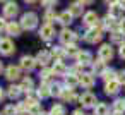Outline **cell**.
Here are the masks:
<instances>
[{
    "mask_svg": "<svg viewBox=\"0 0 125 115\" xmlns=\"http://www.w3.org/2000/svg\"><path fill=\"white\" fill-rule=\"evenodd\" d=\"M72 21H74V17H72V14L69 12V11H63V12H60L58 14V23L62 24V26H70L72 24Z\"/></svg>",
    "mask_w": 125,
    "mask_h": 115,
    "instance_id": "obj_23",
    "label": "cell"
},
{
    "mask_svg": "<svg viewBox=\"0 0 125 115\" xmlns=\"http://www.w3.org/2000/svg\"><path fill=\"white\" fill-rule=\"evenodd\" d=\"M79 84H81L82 88H86V89L93 88V86L96 84V79H94L93 72H81V74H79Z\"/></svg>",
    "mask_w": 125,
    "mask_h": 115,
    "instance_id": "obj_10",
    "label": "cell"
},
{
    "mask_svg": "<svg viewBox=\"0 0 125 115\" xmlns=\"http://www.w3.org/2000/svg\"><path fill=\"white\" fill-rule=\"evenodd\" d=\"M113 115H125V113H120V112H115Z\"/></svg>",
    "mask_w": 125,
    "mask_h": 115,
    "instance_id": "obj_51",
    "label": "cell"
},
{
    "mask_svg": "<svg viewBox=\"0 0 125 115\" xmlns=\"http://www.w3.org/2000/svg\"><path fill=\"white\" fill-rule=\"evenodd\" d=\"M7 21H5V17H0V31H5V28H7Z\"/></svg>",
    "mask_w": 125,
    "mask_h": 115,
    "instance_id": "obj_43",
    "label": "cell"
},
{
    "mask_svg": "<svg viewBox=\"0 0 125 115\" xmlns=\"http://www.w3.org/2000/svg\"><path fill=\"white\" fill-rule=\"evenodd\" d=\"M75 62L79 64V65H91L93 64V55H91V52H79L77 53V57H75Z\"/></svg>",
    "mask_w": 125,
    "mask_h": 115,
    "instance_id": "obj_17",
    "label": "cell"
},
{
    "mask_svg": "<svg viewBox=\"0 0 125 115\" xmlns=\"http://www.w3.org/2000/svg\"><path fill=\"white\" fill-rule=\"evenodd\" d=\"M110 40H111V43H115V45H123V43H125V33L120 31V29H113V31L110 33Z\"/></svg>",
    "mask_w": 125,
    "mask_h": 115,
    "instance_id": "obj_20",
    "label": "cell"
},
{
    "mask_svg": "<svg viewBox=\"0 0 125 115\" xmlns=\"http://www.w3.org/2000/svg\"><path fill=\"white\" fill-rule=\"evenodd\" d=\"M41 115H50V113H41Z\"/></svg>",
    "mask_w": 125,
    "mask_h": 115,
    "instance_id": "obj_53",
    "label": "cell"
},
{
    "mask_svg": "<svg viewBox=\"0 0 125 115\" xmlns=\"http://www.w3.org/2000/svg\"><path fill=\"white\" fill-rule=\"evenodd\" d=\"M58 40H60V43L62 45H72V43H77V40H79V36H77V33H74V31H70L69 28H65V29H62L60 33H58Z\"/></svg>",
    "mask_w": 125,
    "mask_h": 115,
    "instance_id": "obj_3",
    "label": "cell"
},
{
    "mask_svg": "<svg viewBox=\"0 0 125 115\" xmlns=\"http://www.w3.org/2000/svg\"><path fill=\"white\" fill-rule=\"evenodd\" d=\"M21 31H22V28H21V24L19 23H16V21H9V24H7V28H5V33L9 34V36H19L21 34Z\"/></svg>",
    "mask_w": 125,
    "mask_h": 115,
    "instance_id": "obj_19",
    "label": "cell"
},
{
    "mask_svg": "<svg viewBox=\"0 0 125 115\" xmlns=\"http://www.w3.org/2000/svg\"><path fill=\"white\" fill-rule=\"evenodd\" d=\"M79 101H81V105H82L84 108H94V106L98 105V98H96V94H93L91 91H86V93L79 98Z\"/></svg>",
    "mask_w": 125,
    "mask_h": 115,
    "instance_id": "obj_8",
    "label": "cell"
},
{
    "mask_svg": "<svg viewBox=\"0 0 125 115\" xmlns=\"http://www.w3.org/2000/svg\"><path fill=\"white\" fill-rule=\"evenodd\" d=\"M48 113H50V115H65L67 110H65V106H63L62 103H53Z\"/></svg>",
    "mask_w": 125,
    "mask_h": 115,
    "instance_id": "obj_31",
    "label": "cell"
},
{
    "mask_svg": "<svg viewBox=\"0 0 125 115\" xmlns=\"http://www.w3.org/2000/svg\"><path fill=\"white\" fill-rule=\"evenodd\" d=\"M19 67L26 72H31L34 67H36V58L31 57V55H22L21 60H19Z\"/></svg>",
    "mask_w": 125,
    "mask_h": 115,
    "instance_id": "obj_9",
    "label": "cell"
},
{
    "mask_svg": "<svg viewBox=\"0 0 125 115\" xmlns=\"http://www.w3.org/2000/svg\"><path fill=\"white\" fill-rule=\"evenodd\" d=\"M116 74H118V70H113V69H104V70H103V74H101V77H103V81H104V82H108V81L116 79Z\"/></svg>",
    "mask_w": 125,
    "mask_h": 115,
    "instance_id": "obj_33",
    "label": "cell"
},
{
    "mask_svg": "<svg viewBox=\"0 0 125 115\" xmlns=\"http://www.w3.org/2000/svg\"><path fill=\"white\" fill-rule=\"evenodd\" d=\"M2 115H17V110H16V105H5L4 110H2Z\"/></svg>",
    "mask_w": 125,
    "mask_h": 115,
    "instance_id": "obj_39",
    "label": "cell"
},
{
    "mask_svg": "<svg viewBox=\"0 0 125 115\" xmlns=\"http://www.w3.org/2000/svg\"><path fill=\"white\" fill-rule=\"evenodd\" d=\"M0 2H4V4H5V2H7V0H0Z\"/></svg>",
    "mask_w": 125,
    "mask_h": 115,
    "instance_id": "obj_52",
    "label": "cell"
},
{
    "mask_svg": "<svg viewBox=\"0 0 125 115\" xmlns=\"http://www.w3.org/2000/svg\"><path fill=\"white\" fill-rule=\"evenodd\" d=\"M38 14L36 12H24L22 16H21V21H19V24H21V28L22 29H26V31H33L36 26H38Z\"/></svg>",
    "mask_w": 125,
    "mask_h": 115,
    "instance_id": "obj_1",
    "label": "cell"
},
{
    "mask_svg": "<svg viewBox=\"0 0 125 115\" xmlns=\"http://www.w3.org/2000/svg\"><path fill=\"white\" fill-rule=\"evenodd\" d=\"M53 72H55V76H67V67H65V64L62 62V60H55V64H53Z\"/></svg>",
    "mask_w": 125,
    "mask_h": 115,
    "instance_id": "obj_26",
    "label": "cell"
},
{
    "mask_svg": "<svg viewBox=\"0 0 125 115\" xmlns=\"http://www.w3.org/2000/svg\"><path fill=\"white\" fill-rule=\"evenodd\" d=\"M116 81L125 84V70H118V74H116Z\"/></svg>",
    "mask_w": 125,
    "mask_h": 115,
    "instance_id": "obj_41",
    "label": "cell"
},
{
    "mask_svg": "<svg viewBox=\"0 0 125 115\" xmlns=\"http://www.w3.org/2000/svg\"><path fill=\"white\" fill-rule=\"evenodd\" d=\"M17 115H22V113H17Z\"/></svg>",
    "mask_w": 125,
    "mask_h": 115,
    "instance_id": "obj_54",
    "label": "cell"
},
{
    "mask_svg": "<svg viewBox=\"0 0 125 115\" xmlns=\"http://www.w3.org/2000/svg\"><path fill=\"white\" fill-rule=\"evenodd\" d=\"M22 2H24V4H29V5H33V4H36V2H38V0H22Z\"/></svg>",
    "mask_w": 125,
    "mask_h": 115,
    "instance_id": "obj_48",
    "label": "cell"
},
{
    "mask_svg": "<svg viewBox=\"0 0 125 115\" xmlns=\"http://www.w3.org/2000/svg\"><path fill=\"white\" fill-rule=\"evenodd\" d=\"M113 110L123 113V112H125V100H115V101H113Z\"/></svg>",
    "mask_w": 125,
    "mask_h": 115,
    "instance_id": "obj_37",
    "label": "cell"
},
{
    "mask_svg": "<svg viewBox=\"0 0 125 115\" xmlns=\"http://www.w3.org/2000/svg\"><path fill=\"white\" fill-rule=\"evenodd\" d=\"M118 91H120V82H118L116 79L104 82V94H108V96H115V94H118Z\"/></svg>",
    "mask_w": 125,
    "mask_h": 115,
    "instance_id": "obj_16",
    "label": "cell"
},
{
    "mask_svg": "<svg viewBox=\"0 0 125 115\" xmlns=\"http://www.w3.org/2000/svg\"><path fill=\"white\" fill-rule=\"evenodd\" d=\"M58 98H62V101H63V103H75V101L79 100V98H77V94H75V91H74V89H70V88H63Z\"/></svg>",
    "mask_w": 125,
    "mask_h": 115,
    "instance_id": "obj_14",
    "label": "cell"
},
{
    "mask_svg": "<svg viewBox=\"0 0 125 115\" xmlns=\"http://www.w3.org/2000/svg\"><path fill=\"white\" fill-rule=\"evenodd\" d=\"M65 52H67V57H74V58H75V57H77V53H79L81 50L77 48V45H75V43H72V45H67V46H65Z\"/></svg>",
    "mask_w": 125,
    "mask_h": 115,
    "instance_id": "obj_36",
    "label": "cell"
},
{
    "mask_svg": "<svg viewBox=\"0 0 125 115\" xmlns=\"http://www.w3.org/2000/svg\"><path fill=\"white\" fill-rule=\"evenodd\" d=\"M0 115H2V113H0Z\"/></svg>",
    "mask_w": 125,
    "mask_h": 115,
    "instance_id": "obj_55",
    "label": "cell"
},
{
    "mask_svg": "<svg viewBox=\"0 0 125 115\" xmlns=\"http://www.w3.org/2000/svg\"><path fill=\"white\" fill-rule=\"evenodd\" d=\"M122 12H123V9L120 7V4H113L108 9V16H111L113 19H120L122 17Z\"/></svg>",
    "mask_w": 125,
    "mask_h": 115,
    "instance_id": "obj_29",
    "label": "cell"
},
{
    "mask_svg": "<svg viewBox=\"0 0 125 115\" xmlns=\"http://www.w3.org/2000/svg\"><path fill=\"white\" fill-rule=\"evenodd\" d=\"M103 38V29L101 28H87L86 34H84V41L89 45H96L99 43Z\"/></svg>",
    "mask_w": 125,
    "mask_h": 115,
    "instance_id": "obj_2",
    "label": "cell"
},
{
    "mask_svg": "<svg viewBox=\"0 0 125 115\" xmlns=\"http://www.w3.org/2000/svg\"><path fill=\"white\" fill-rule=\"evenodd\" d=\"M57 2H58V0H41V5H43V7H46V9H52Z\"/></svg>",
    "mask_w": 125,
    "mask_h": 115,
    "instance_id": "obj_40",
    "label": "cell"
},
{
    "mask_svg": "<svg viewBox=\"0 0 125 115\" xmlns=\"http://www.w3.org/2000/svg\"><path fill=\"white\" fill-rule=\"evenodd\" d=\"M77 84H79V76H77V74H70V72H67V76H65V79H63V86L74 89Z\"/></svg>",
    "mask_w": 125,
    "mask_h": 115,
    "instance_id": "obj_22",
    "label": "cell"
},
{
    "mask_svg": "<svg viewBox=\"0 0 125 115\" xmlns=\"http://www.w3.org/2000/svg\"><path fill=\"white\" fill-rule=\"evenodd\" d=\"M43 113V108H41V103L40 105H33L28 108V115H41Z\"/></svg>",
    "mask_w": 125,
    "mask_h": 115,
    "instance_id": "obj_38",
    "label": "cell"
},
{
    "mask_svg": "<svg viewBox=\"0 0 125 115\" xmlns=\"http://www.w3.org/2000/svg\"><path fill=\"white\" fill-rule=\"evenodd\" d=\"M116 26H118V23H116L111 16H106V17H103V19L99 21V28H101L103 31H113V29H116Z\"/></svg>",
    "mask_w": 125,
    "mask_h": 115,
    "instance_id": "obj_15",
    "label": "cell"
},
{
    "mask_svg": "<svg viewBox=\"0 0 125 115\" xmlns=\"http://www.w3.org/2000/svg\"><path fill=\"white\" fill-rule=\"evenodd\" d=\"M72 115H86V113H84L82 110H79V108H77V110H74V112H72Z\"/></svg>",
    "mask_w": 125,
    "mask_h": 115,
    "instance_id": "obj_47",
    "label": "cell"
},
{
    "mask_svg": "<svg viewBox=\"0 0 125 115\" xmlns=\"http://www.w3.org/2000/svg\"><path fill=\"white\" fill-rule=\"evenodd\" d=\"M65 86L62 84V82H57V81H53V82H50V91H52V96H60V93H62V89H63Z\"/></svg>",
    "mask_w": 125,
    "mask_h": 115,
    "instance_id": "obj_34",
    "label": "cell"
},
{
    "mask_svg": "<svg viewBox=\"0 0 125 115\" xmlns=\"http://www.w3.org/2000/svg\"><path fill=\"white\" fill-rule=\"evenodd\" d=\"M79 2H81L82 5H91V4L94 2V0H79Z\"/></svg>",
    "mask_w": 125,
    "mask_h": 115,
    "instance_id": "obj_46",
    "label": "cell"
},
{
    "mask_svg": "<svg viewBox=\"0 0 125 115\" xmlns=\"http://www.w3.org/2000/svg\"><path fill=\"white\" fill-rule=\"evenodd\" d=\"M19 86H21L22 93H26V94H28V93H31V91L34 89V82H33V79H31V77H24V79L21 81V84H19Z\"/></svg>",
    "mask_w": 125,
    "mask_h": 115,
    "instance_id": "obj_27",
    "label": "cell"
},
{
    "mask_svg": "<svg viewBox=\"0 0 125 115\" xmlns=\"http://www.w3.org/2000/svg\"><path fill=\"white\" fill-rule=\"evenodd\" d=\"M98 23H99V17H98V14L94 11H89V12H86L82 16V24L86 28H96Z\"/></svg>",
    "mask_w": 125,
    "mask_h": 115,
    "instance_id": "obj_11",
    "label": "cell"
},
{
    "mask_svg": "<svg viewBox=\"0 0 125 115\" xmlns=\"http://www.w3.org/2000/svg\"><path fill=\"white\" fill-rule=\"evenodd\" d=\"M104 69H106V67H104V62H103V60H99V58H98L96 62H93V64H91V70H93V72H96V74H99V76L103 74V70H104Z\"/></svg>",
    "mask_w": 125,
    "mask_h": 115,
    "instance_id": "obj_35",
    "label": "cell"
},
{
    "mask_svg": "<svg viewBox=\"0 0 125 115\" xmlns=\"http://www.w3.org/2000/svg\"><path fill=\"white\" fill-rule=\"evenodd\" d=\"M43 21L45 24H52L53 21H58V14L55 12V9H46L43 14Z\"/></svg>",
    "mask_w": 125,
    "mask_h": 115,
    "instance_id": "obj_25",
    "label": "cell"
},
{
    "mask_svg": "<svg viewBox=\"0 0 125 115\" xmlns=\"http://www.w3.org/2000/svg\"><path fill=\"white\" fill-rule=\"evenodd\" d=\"M5 96H7V91H5L2 86H0V103L4 101V98H5Z\"/></svg>",
    "mask_w": 125,
    "mask_h": 115,
    "instance_id": "obj_45",
    "label": "cell"
},
{
    "mask_svg": "<svg viewBox=\"0 0 125 115\" xmlns=\"http://www.w3.org/2000/svg\"><path fill=\"white\" fill-rule=\"evenodd\" d=\"M120 7H122V9L125 11V0H122V2H120Z\"/></svg>",
    "mask_w": 125,
    "mask_h": 115,
    "instance_id": "obj_49",
    "label": "cell"
},
{
    "mask_svg": "<svg viewBox=\"0 0 125 115\" xmlns=\"http://www.w3.org/2000/svg\"><path fill=\"white\" fill-rule=\"evenodd\" d=\"M36 93H38V96H40L41 100H43V98H48V96H52V91H50V82H41Z\"/></svg>",
    "mask_w": 125,
    "mask_h": 115,
    "instance_id": "obj_28",
    "label": "cell"
},
{
    "mask_svg": "<svg viewBox=\"0 0 125 115\" xmlns=\"http://www.w3.org/2000/svg\"><path fill=\"white\" fill-rule=\"evenodd\" d=\"M5 91H7V96H9V98H12V100H17V98L21 96V93H22L21 86H17V84H14V82H12Z\"/></svg>",
    "mask_w": 125,
    "mask_h": 115,
    "instance_id": "obj_24",
    "label": "cell"
},
{
    "mask_svg": "<svg viewBox=\"0 0 125 115\" xmlns=\"http://www.w3.org/2000/svg\"><path fill=\"white\" fill-rule=\"evenodd\" d=\"M113 48H111V45L110 43H104V45H101L99 48H98V58L99 60H103L104 64L106 62H110L111 58H113Z\"/></svg>",
    "mask_w": 125,
    "mask_h": 115,
    "instance_id": "obj_7",
    "label": "cell"
},
{
    "mask_svg": "<svg viewBox=\"0 0 125 115\" xmlns=\"http://www.w3.org/2000/svg\"><path fill=\"white\" fill-rule=\"evenodd\" d=\"M16 53V45L10 38H2L0 40V55L4 57H10Z\"/></svg>",
    "mask_w": 125,
    "mask_h": 115,
    "instance_id": "obj_4",
    "label": "cell"
},
{
    "mask_svg": "<svg viewBox=\"0 0 125 115\" xmlns=\"http://www.w3.org/2000/svg\"><path fill=\"white\" fill-rule=\"evenodd\" d=\"M2 72H4V64L0 62V74H2Z\"/></svg>",
    "mask_w": 125,
    "mask_h": 115,
    "instance_id": "obj_50",
    "label": "cell"
},
{
    "mask_svg": "<svg viewBox=\"0 0 125 115\" xmlns=\"http://www.w3.org/2000/svg\"><path fill=\"white\" fill-rule=\"evenodd\" d=\"M34 58H36V65H40L41 69H43V67H48V64L52 62V52L41 50V52H38V55H36Z\"/></svg>",
    "mask_w": 125,
    "mask_h": 115,
    "instance_id": "obj_12",
    "label": "cell"
},
{
    "mask_svg": "<svg viewBox=\"0 0 125 115\" xmlns=\"http://www.w3.org/2000/svg\"><path fill=\"white\" fill-rule=\"evenodd\" d=\"M118 55H120V58H123V60H125V43H123V45H120V52H118Z\"/></svg>",
    "mask_w": 125,
    "mask_h": 115,
    "instance_id": "obj_44",
    "label": "cell"
},
{
    "mask_svg": "<svg viewBox=\"0 0 125 115\" xmlns=\"http://www.w3.org/2000/svg\"><path fill=\"white\" fill-rule=\"evenodd\" d=\"M116 28L125 33V17H120V19H118V26H116Z\"/></svg>",
    "mask_w": 125,
    "mask_h": 115,
    "instance_id": "obj_42",
    "label": "cell"
},
{
    "mask_svg": "<svg viewBox=\"0 0 125 115\" xmlns=\"http://www.w3.org/2000/svg\"><path fill=\"white\" fill-rule=\"evenodd\" d=\"M108 113H110V106L106 103L98 101V105L94 106V115H108Z\"/></svg>",
    "mask_w": 125,
    "mask_h": 115,
    "instance_id": "obj_32",
    "label": "cell"
},
{
    "mask_svg": "<svg viewBox=\"0 0 125 115\" xmlns=\"http://www.w3.org/2000/svg\"><path fill=\"white\" fill-rule=\"evenodd\" d=\"M52 57H55V60H63L67 57V52L63 46H53L52 48Z\"/></svg>",
    "mask_w": 125,
    "mask_h": 115,
    "instance_id": "obj_30",
    "label": "cell"
},
{
    "mask_svg": "<svg viewBox=\"0 0 125 115\" xmlns=\"http://www.w3.org/2000/svg\"><path fill=\"white\" fill-rule=\"evenodd\" d=\"M53 77H55L53 69H50V67H43V69L40 70V79H41V82H53Z\"/></svg>",
    "mask_w": 125,
    "mask_h": 115,
    "instance_id": "obj_21",
    "label": "cell"
},
{
    "mask_svg": "<svg viewBox=\"0 0 125 115\" xmlns=\"http://www.w3.org/2000/svg\"><path fill=\"white\" fill-rule=\"evenodd\" d=\"M4 76H5V79H7V81H10V82L19 81V79L22 77V69H21L19 65H9V67L5 69Z\"/></svg>",
    "mask_w": 125,
    "mask_h": 115,
    "instance_id": "obj_6",
    "label": "cell"
},
{
    "mask_svg": "<svg viewBox=\"0 0 125 115\" xmlns=\"http://www.w3.org/2000/svg\"><path fill=\"white\" fill-rule=\"evenodd\" d=\"M55 34H57V33H55V28H53L52 24H43V26L40 28V38L45 40V41H50Z\"/></svg>",
    "mask_w": 125,
    "mask_h": 115,
    "instance_id": "obj_13",
    "label": "cell"
},
{
    "mask_svg": "<svg viewBox=\"0 0 125 115\" xmlns=\"http://www.w3.org/2000/svg\"><path fill=\"white\" fill-rule=\"evenodd\" d=\"M2 11H4L5 19H14L19 14V5H17V2H14V0H7L5 5L2 7Z\"/></svg>",
    "mask_w": 125,
    "mask_h": 115,
    "instance_id": "obj_5",
    "label": "cell"
},
{
    "mask_svg": "<svg viewBox=\"0 0 125 115\" xmlns=\"http://www.w3.org/2000/svg\"><path fill=\"white\" fill-rule=\"evenodd\" d=\"M67 11L72 14V17H82V16L86 14V12H84V5H82L81 2H72Z\"/></svg>",
    "mask_w": 125,
    "mask_h": 115,
    "instance_id": "obj_18",
    "label": "cell"
}]
</instances>
